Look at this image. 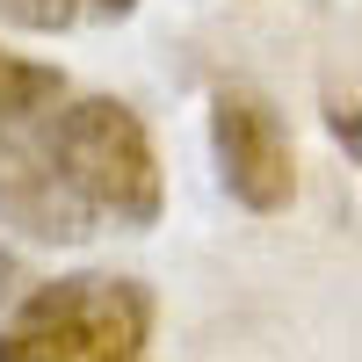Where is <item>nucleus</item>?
I'll use <instances>...</instances> for the list:
<instances>
[{
    "instance_id": "nucleus-1",
    "label": "nucleus",
    "mask_w": 362,
    "mask_h": 362,
    "mask_svg": "<svg viewBox=\"0 0 362 362\" xmlns=\"http://www.w3.org/2000/svg\"><path fill=\"white\" fill-rule=\"evenodd\" d=\"M153 341V290L138 276H58L22 297L0 362H131Z\"/></svg>"
},
{
    "instance_id": "nucleus-2",
    "label": "nucleus",
    "mask_w": 362,
    "mask_h": 362,
    "mask_svg": "<svg viewBox=\"0 0 362 362\" xmlns=\"http://www.w3.org/2000/svg\"><path fill=\"white\" fill-rule=\"evenodd\" d=\"M51 138V160L58 174L73 181V196L95 210V218H116L145 232L167 210V181H160V153H153V131L138 124L131 102L116 95H87V102H66L44 124Z\"/></svg>"
},
{
    "instance_id": "nucleus-3",
    "label": "nucleus",
    "mask_w": 362,
    "mask_h": 362,
    "mask_svg": "<svg viewBox=\"0 0 362 362\" xmlns=\"http://www.w3.org/2000/svg\"><path fill=\"white\" fill-rule=\"evenodd\" d=\"M210 153H218V181L239 210H261L276 218L297 196V153H290V131L268 95L254 87H218L210 102Z\"/></svg>"
},
{
    "instance_id": "nucleus-4",
    "label": "nucleus",
    "mask_w": 362,
    "mask_h": 362,
    "mask_svg": "<svg viewBox=\"0 0 362 362\" xmlns=\"http://www.w3.org/2000/svg\"><path fill=\"white\" fill-rule=\"evenodd\" d=\"M0 225L22 239H44V247H80L95 232V210L58 174L37 116H0Z\"/></svg>"
},
{
    "instance_id": "nucleus-5",
    "label": "nucleus",
    "mask_w": 362,
    "mask_h": 362,
    "mask_svg": "<svg viewBox=\"0 0 362 362\" xmlns=\"http://www.w3.org/2000/svg\"><path fill=\"white\" fill-rule=\"evenodd\" d=\"M58 95H66L58 66H37V58L0 51V116H44Z\"/></svg>"
},
{
    "instance_id": "nucleus-6",
    "label": "nucleus",
    "mask_w": 362,
    "mask_h": 362,
    "mask_svg": "<svg viewBox=\"0 0 362 362\" xmlns=\"http://www.w3.org/2000/svg\"><path fill=\"white\" fill-rule=\"evenodd\" d=\"M0 22L51 37V29H73V22H80V0H0Z\"/></svg>"
},
{
    "instance_id": "nucleus-7",
    "label": "nucleus",
    "mask_w": 362,
    "mask_h": 362,
    "mask_svg": "<svg viewBox=\"0 0 362 362\" xmlns=\"http://www.w3.org/2000/svg\"><path fill=\"white\" fill-rule=\"evenodd\" d=\"M326 124H334V131L355 145V109H348V102H334V109H326Z\"/></svg>"
},
{
    "instance_id": "nucleus-8",
    "label": "nucleus",
    "mask_w": 362,
    "mask_h": 362,
    "mask_svg": "<svg viewBox=\"0 0 362 362\" xmlns=\"http://www.w3.org/2000/svg\"><path fill=\"white\" fill-rule=\"evenodd\" d=\"M15 283H22V276H15V254L0 247V305H8V297H15Z\"/></svg>"
},
{
    "instance_id": "nucleus-9",
    "label": "nucleus",
    "mask_w": 362,
    "mask_h": 362,
    "mask_svg": "<svg viewBox=\"0 0 362 362\" xmlns=\"http://www.w3.org/2000/svg\"><path fill=\"white\" fill-rule=\"evenodd\" d=\"M95 8H102V15H131L138 0H95Z\"/></svg>"
}]
</instances>
